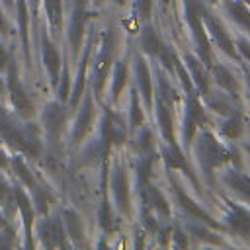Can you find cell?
I'll use <instances>...</instances> for the list:
<instances>
[{"label":"cell","instance_id":"cell-29","mask_svg":"<svg viewBox=\"0 0 250 250\" xmlns=\"http://www.w3.org/2000/svg\"><path fill=\"white\" fill-rule=\"evenodd\" d=\"M223 133H225L227 137H230V139H236V137L242 133V117H240L238 113H232V115L225 121Z\"/></svg>","mask_w":250,"mask_h":250},{"label":"cell","instance_id":"cell-55","mask_svg":"<svg viewBox=\"0 0 250 250\" xmlns=\"http://www.w3.org/2000/svg\"><path fill=\"white\" fill-rule=\"evenodd\" d=\"M162 2H166V0H162Z\"/></svg>","mask_w":250,"mask_h":250},{"label":"cell","instance_id":"cell-19","mask_svg":"<svg viewBox=\"0 0 250 250\" xmlns=\"http://www.w3.org/2000/svg\"><path fill=\"white\" fill-rule=\"evenodd\" d=\"M186 66L189 68V74H191L195 86L199 88V92L201 94H209V76H207L205 68L201 66V62L197 59H193L191 55H188L186 57Z\"/></svg>","mask_w":250,"mask_h":250},{"label":"cell","instance_id":"cell-9","mask_svg":"<svg viewBox=\"0 0 250 250\" xmlns=\"http://www.w3.org/2000/svg\"><path fill=\"white\" fill-rule=\"evenodd\" d=\"M125 137H127V129L123 121L111 109H105L104 121H102V139L107 141L109 145H121Z\"/></svg>","mask_w":250,"mask_h":250},{"label":"cell","instance_id":"cell-42","mask_svg":"<svg viewBox=\"0 0 250 250\" xmlns=\"http://www.w3.org/2000/svg\"><path fill=\"white\" fill-rule=\"evenodd\" d=\"M209 104H211V107H215L217 111H229L230 107H229V104L225 102V100H221V98H209Z\"/></svg>","mask_w":250,"mask_h":250},{"label":"cell","instance_id":"cell-14","mask_svg":"<svg viewBox=\"0 0 250 250\" xmlns=\"http://www.w3.org/2000/svg\"><path fill=\"white\" fill-rule=\"evenodd\" d=\"M92 119H94V104H92V98L86 96L84 105L78 111V117H76V123H74V131H72V141L74 143H80L86 137V133H88V129L92 125Z\"/></svg>","mask_w":250,"mask_h":250},{"label":"cell","instance_id":"cell-11","mask_svg":"<svg viewBox=\"0 0 250 250\" xmlns=\"http://www.w3.org/2000/svg\"><path fill=\"white\" fill-rule=\"evenodd\" d=\"M39 236H41L43 246H47V248H55V246L64 248V246H66L62 221H61L59 217H55V219H51V221H43V223L39 225Z\"/></svg>","mask_w":250,"mask_h":250},{"label":"cell","instance_id":"cell-10","mask_svg":"<svg viewBox=\"0 0 250 250\" xmlns=\"http://www.w3.org/2000/svg\"><path fill=\"white\" fill-rule=\"evenodd\" d=\"M201 20H203V23L209 27V31H211V37L215 39V43L229 55V57H232V59H236V51H234V47H232V41H230V37L227 35V31H225V27L201 6Z\"/></svg>","mask_w":250,"mask_h":250},{"label":"cell","instance_id":"cell-46","mask_svg":"<svg viewBox=\"0 0 250 250\" xmlns=\"http://www.w3.org/2000/svg\"><path fill=\"white\" fill-rule=\"evenodd\" d=\"M4 166H8V156H6V152L0 148V168H4Z\"/></svg>","mask_w":250,"mask_h":250},{"label":"cell","instance_id":"cell-15","mask_svg":"<svg viewBox=\"0 0 250 250\" xmlns=\"http://www.w3.org/2000/svg\"><path fill=\"white\" fill-rule=\"evenodd\" d=\"M174 193H176V197H178V201H180V205L193 217V219H199L201 223H205V225H211V227H215V229H219V225L211 219V215L205 211V209H201L197 203H193V199H189L188 195H186V191L184 189H180V186H176L174 184Z\"/></svg>","mask_w":250,"mask_h":250},{"label":"cell","instance_id":"cell-31","mask_svg":"<svg viewBox=\"0 0 250 250\" xmlns=\"http://www.w3.org/2000/svg\"><path fill=\"white\" fill-rule=\"evenodd\" d=\"M137 148L141 152V156L145 154H154V143H152V133L148 129H143L139 139H137Z\"/></svg>","mask_w":250,"mask_h":250},{"label":"cell","instance_id":"cell-28","mask_svg":"<svg viewBox=\"0 0 250 250\" xmlns=\"http://www.w3.org/2000/svg\"><path fill=\"white\" fill-rule=\"evenodd\" d=\"M125 80H127V64L123 61H117L113 70V100H117L119 92L125 86Z\"/></svg>","mask_w":250,"mask_h":250},{"label":"cell","instance_id":"cell-23","mask_svg":"<svg viewBox=\"0 0 250 250\" xmlns=\"http://www.w3.org/2000/svg\"><path fill=\"white\" fill-rule=\"evenodd\" d=\"M141 47L148 55H158L162 51L164 43L160 41V37L156 35V31L150 25H146V27H143V33H141Z\"/></svg>","mask_w":250,"mask_h":250},{"label":"cell","instance_id":"cell-25","mask_svg":"<svg viewBox=\"0 0 250 250\" xmlns=\"http://www.w3.org/2000/svg\"><path fill=\"white\" fill-rule=\"evenodd\" d=\"M90 47H92V37L88 39V47H86V53L82 57V62H80V68H78V76H76V86H74V92H72V100H70V107H76L78 105V100L84 92V70H86V62H88V55H90Z\"/></svg>","mask_w":250,"mask_h":250},{"label":"cell","instance_id":"cell-24","mask_svg":"<svg viewBox=\"0 0 250 250\" xmlns=\"http://www.w3.org/2000/svg\"><path fill=\"white\" fill-rule=\"evenodd\" d=\"M62 225L66 227L68 236H72L74 242H80L82 238V219L78 217V213L74 209H64L62 211Z\"/></svg>","mask_w":250,"mask_h":250},{"label":"cell","instance_id":"cell-35","mask_svg":"<svg viewBox=\"0 0 250 250\" xmlns=\"http://www.w3.org/2000/svg\"><path fill=\"white\" fill-rule=\"evenodd\" d=\"M158 94L166 104H174L176 102V90L170 86V82L162 76H158Z\"/></svg>","mask_w":250,"mask_h":250},{"label":"cell","instance_id":"cell-22","mask_svg":"<svg viewBox=\"0 0 250 250\" xmlns=\"http://www.w3.org/2000/svg\"><path fill=\"white\" fill-rule=\"evenodd\" d=\"M137 78H139V90L145 98V102L150 105L152 102V84H150V72H148V66L145 64V61L139 57L137 59Z\"/></svg>","mask_w":250,"mask_h":250},{"label":"cell","instance_id":"cell-6","mask_svg":"<svg viewBox=\"0 0 250 250\" xmlns=\"http://www.w3.org/2000/svg\"><path fill=\"white\" fill-rule=\"evenodd\" d=\"M109 188L115 199L117 209L123 215H129V184H127V176H125V168L121 164H115L111 170V178H109Z\"/></svg>","mask_w":250,"mask_h":250},{"label":"cell","instance_id":"cell-33","mask_svg":"<svg viewBox=\"0 0 250 250\" xmlns=\"http://www.w3.org/2000/svg\"><path fill=\"white\" fill-rule=\"evenodd\" d=\"M12 166H14V170H16V174L20 176V180H23V184L27 186V188H31L35 182H33V178H31V172L27 170V166L23 164V160L20 158V156H16L14 160H12Z\"/></svg>","mask_w":250,"mask_h":250},{"label":"cell","instance_id":"cell-17","mask_svg":"<svg viewBox=\"0 0 250 250\" xmlns=\"http://www.w3.org/2000/svg\"><path fill=\"white\" fill-rule=\"evenodd\" d=\"M14 197L18 201V207L21 211V217H23V225H25V234H27V248L33 246L31 242V225H33V207L27 199V195L23 193L21 188H14Z\"/></svg>","mask_w":250,"mask_h":250},{"label":"cell","instance_id":"cell-48","mask_svg":"<svg viewBox=\"0 0 250 250\" xmlns=\"http://www.w3.org/2000/svg\"><path fill=\"white\" fill-rule=\"evenodd\" d=\"M31 8H33V10H37V0H31Z\"/></svg>","mask_w":250,"mask_h":250},{"label":"cell","instance_id":"cell-38","mask_svg":"<svg viewBox=\"0 0 250 250\" xmlns=\"http://www.w3.org/2000/svg\"><path fill=\"white\" fill-rule=\"evenodd\" d=\"M137 12L141 20H148L152 12V0H137Z\"/></svg>","mask_w":250,"mask_h":250},{"label":"cell","instance_id":"cell-7","mask_svg":"<svg viewBox=\"0 0 250 250\" xmlns=\"http://www.w3.org/2000/svg\"><path fill=\"white\" fill-rule=\"evenodd\" d=\"M84 29H86V0H74V10L70 16V29H68L70 47L74 53H78L80 49Z\"/></svg>","mask_w":250,"mask_h":250},{"label":"cell","instance_id":"cell-5","mask_svg":"<svg viewBox=\"0 0 250 250\" xmlns=\"http://www.w3.org/2000/svg\"><path fill=\"white\" fill-rule=\"evenodd\" d=\"M205 121L201 104L195 96V92H188V102H186V119H184V143L189 145L191 139L195 137V129Z\"/></svg>","mask_w":250,"mask_h":250},{"label":"cell","instance_id":"cell-12","mask_svg":"<svg viewBox=\"0 0 250 250\" xmlns=\"http://www.w3.org/2000/svg\"><path fill=\"white\" fill-rule=\"evenodd\" d=\"M41 53H43V62L45 68L49 72L51 84L57 86L59 84V68H61V55L57 51V47L51 43V39L47 37V33L41 35Z\"/></svg>","mask_w":250,"mask_h":250},{"label":"cell","instance_id":"cell-26","mask_svg":"<svg viewBox=\"0 0 250 250\" xmlns=\"http://www.w3.org/2000/svg\"><path fill=\"white\" fill-rule=\"evenodd\" d=\"M213 74H215L217 82H219L230 96H236V94H238V84H236V80L232 78V74H230L225 66H221V64H213Z\"/></svg>","mask_w":250,"mask_h":250},{"label":"cell","instance_id":"cell-27","mask_svg":"<svg viewBox=\"0 0 250 250\" xmlns=\"http://www.w3.org/2000/svg\"><path fill=\"white\" fill-rule=\"evenodd\" d=\"M225 6H227V10H229V14L232 16L234 21H238L242 27L250 29V12H248L242 4H238V2H234V0H227Z\"/></svg>","mask_w":250,"mask_h":250},{"label":"cell","instance_id":"cell-4","mask_svg":"<svg viewBox=\"0 0 250 250\" xmlns=\"http://www.w3.org/2000/svg\"><path fill=\"white\" fill-rule=\"evenodd\" d=\"M8 92H10V98H12V104H14L16 111L21 117H31L33 115V104H31L29 96L25 94L23 86L20 84L18 66L12 59H8Z\"/></svg>","mask_w":250,"mask_h":250},{"label":"cell","instance_id":"cell-45","mask_svg":"<svg viewBox=\"0 0 250 250\" xmlns=\"http://www.w3.org/2000/svg\"><path fill=\"white\" fill-rule=\"evenodd\" d=\"M176 244H180V246H188V240L184 238L182 232H176Z\"/></svg>","mask_w":250,"mask_h":250},{"label":"cell","instance_id":"cell-1","mask_svg":"<svg viewBox=\"0 0 250 250\" xmlns=\"http://www.w3.org/2000/svg\"><path fill=\"white\" fill-rule=\"evenodd\" d=\"M195 152H197V160H199V164H201V168H203L205 174H209L213 168H217V166L229 162V160L234 156L232 150H229L227 146L219 145L217 139H215L211 133H207V131H203V133L197 137Z\"/></svg>","mask_w":250,"mask_h":250},{"label":"cell","instance_id":"cell-34","mask_svg":"<svg viewBox=\"0 0 250 250\" xmlns=\"http://www.w3.org/2000/svg\"><path fill=\"white\" fill-rule=\"evenodd\" d=\"M100 225L105 230H113L115 229V219H113V213H111V207H109L107 201H104L102 207H100Z\"/></svg>","mask_w":250,"mask_h":250},{"label":"cell","instance_id":"cell-8","mask_svg":"<svg viewBox=\"0 0 250 250\" xmlns=\"http://www.w3.org/2000/svg\"><path fill=\"white\" fill-rule=\"evenodd\" d=\"M64 109L51 102L47 104L45 111H43V125L47 129V137H49V143H59V137H61V131H62V125H64Z\"/></svg>","mask_w":250,"mask_h":250},{"label":"cell","instance_id":"cell-56","mask_svg":"<svg viewBox=\"0 0 250 250\" xmlns=\"http://www.w3.org/2000/svg\"><path fill=\"white\" fill-rule=\"evenodd\" d=\"M119 2H123V0H119Z\"/></svg>","mask_w":250,"mask_h":250},{"label":"cell","instance_id":"cell-51","mask_svg":"<svg viewBox=\"0 0 250 250\" xmlns=\"http://www.w3.org/2000/svg\"><path fill=\"white\" fill-rule=\"evenodd\" d=\"M6 4H12V0H6Z\"/></svg>","mask_w":250,"mask_h":250},{"label":"cell","instance_id":"cell-13","mask_svg":"<svg viewBox=\"0 0 250 250\" xmlns=\"http://www.w3.org/2000/svg\"><path fill=\"white\" fill-rule=\"evenodd\" d=\"M229 207H230V213L227 215V223L230 230H234L240 236H250V213L232 201H229Z\"/></svg>","mask_w":250,"mask_h":250},{"label":"cell","instance_id":"cell-53","mask_svg":"<svg viewBox=\"0 0 250 250\" xmlns=\"http://www.w3.org/2000/svg\"><path fill=\"white\" fill-rule=\"evenodd\" d=\"M244 2H246V4H250V0H244Z\"/></svg>","mask_w":250,"mask_h":250},{"label":"cell","instance_id":"cell-39","mask_svg":"<svg viewBox=\"0 0 250 250\" xmlns=\"http://www.w3.org/2000/svg\"><path fill=\"white\" fill-rule=\"evenodd\" d=\"M174 68H176V72H178V74H180V78H182L184 90H186V92H191V90H193V86H191V82H189V78H188V72L184 70V66L180 64V61H178V59H174Z\"/></svg>","mask_w":250,"mask_h":250},{"label":"cell","instance_id":"cell-37","mask_svg":"<svg viewBox=\"0 0 250 250\" xmlns=\"http://www.w3.org/2000/svg\"><path fill=\"white\" fill-rule=\"evenodd\" d=\"M33 189H35V201H37V209H39V213H45L47 211V193H45V189L43 188H39V186H31Z\"/></svg>","mask_w":250,"mask_h":250},{"label":"cell","instance_id":"cell-18","mask_svg":"<svg viewBox=\"0 0 250 250\" xmlns=\"http://www.w3.org/2000/svg\"><path fill=\"white\" fill-rule=\"evenodd\" d=\"M141 188H143V197H145V203L148 205V209H156L160 215L168 217V215H170V207H168V203L164 201L162 193H160L152 184H148V182L141 184Z\"/></svg>","mask_w":250,"mask_h":250},{"label":"cell","instance_id":"cell-47","mask_svg":"<svg viewBox=\"0 0 250 250\" xmlns=\"http://www.w3.org/2000/svg\"><path fill=\"white\" fill-rule=\"evenodd\" d=\"M0 31H6V20L2 16V12H0Z\"/></svg>","mask_w":250,"mask_h":250},{"label":"cell","instance_id":"cell-40","mask_svg":"<svg viewBox=\"0 0 250 250\" xmlns=\"http://www.w3.org/2000/svg\"><path fill=\"white\" fill-rule=\"evenodd\" d=\"M10 195H12V188L8 186L6 178L0 176V203H10Z\"/></svg>","mask_w":250,"mask_h":250},{"label":"cell","instance_id":"cell-54","mask_svg":"<svg viewBox=\"0 0 250 250\" xmlns=\"http://www.w3.org/2000/svg\"><path fill=\"white\" fill-rule=\"evenodd\" d=\"M207 2H217V0H207Z\"/></svg>","mask_w":250,"mask_h":250},{"label":"cell","instance_id":"cell-30","mask_svg":"<svg viewBox=\"0 0 250 250\" xmlns=\"http://www.w3.org/2000/svg\"><path fill=\"white\" fill-rule=\"evenodd\" d=\"M18 18H20V35L23 41V49H25V57L29 59V51H27V14H25V2L18 0Z\"/></svg>","mask_w":250,"mask_h":250},{"label":"cell","instance_id":"cell-36","mask_svg":"<svg viewBox=\"0 0 250 250\" xmlns=\"http://www.w3.org/2000/svg\"><path fill=\"white\" fill-rule=\"evenodd\" d=\"M129 119H131V127L133 129L143 123V111L139 107V96H137V92H131V115H129Z\"/></svg>","mask_w":250,"mask_h":250},{"label":"cell","instance_id":"cell-32","mask_svg":"<svg viewBox=\"0 0 250 250\" xmlns=\"http://www.w3.org/2000/svg\"><path fill=\"white\" fill-rule=\"evenodd\" d=\"M45 6H47V14H49L53 25L61 27V21H62V6H61V0H45Z\"/></svg>","mask_w":250,"mask_h":250},{"label":"cell","instance_id":"cell-43","mask_svg":"<svg viewBox=\"0 0 250 250\" xmlns=\"http://www.w3.org/2000/svg\"><path fill=\"white\" fill-rule=\"evenodd\" d=\"M238 49H240V53L250 61V43H248L246 39H238Z\"/></svg>","mask_w":250,"mask_h":250},{"label":"cell","instance_id":"cell-3","mask_svg":"<svg viewBox=\"0 0 250 250\" xmlns=\"http://www.w3.org/2000/svg\"><path fill=\"white\" fill-rule=\"evenodd\" d=\"M115 43H117L115 31L113 29H107V33L104 37V43H102V49H100V55H98L96 64H94V92H96V96H100L102 86H104V80L107 76L111 59H113V51H115Z\"/></svg>","mask_w":250,"mask_h":250},{"label":"cell","instance_id":"cell-20","mask_svg":"<svg viewBox=\"0 0 250 250\" xmlns=\"http://www.w3.org/2000/svg\"><path fill=\"white\" fill-rule=\"evenodd\" d=\"M164 160H166V164H168L170 168L184 170V172L193 180V176H191V170H189V164H188L186 156L180 152V148H178L174 143H168V146L164 148ZM193 182H195V180H193Z\"/></svg>","mask_w":250,"mask_h":250},{"label":"cell","instance_id":"cell-49","mask_svg":"<svg viewBox=\"0 0 250 250\" xmlns=\"http://www.w3.org/2000/svg\"><path fill=\"white\" fill-rule=\"evenodd\" d=\"M4 90V82H2V78H0V92Z\"/></svg>","mask_w":250,"mask_h":250},{"label":"cell","instance_id":"cell-44","mask_svg":"<svg viewBox=\"0 0 250 250\" xmlns=\"http://www.w3.org/2000/svg\"><path fill=\"white\" fill-rule=\"evenodd\" d=\"M6 62H8V53H6V49L0 45V68H6Z\"/></svg>","mask_w":250,"mask_h":250},{"label":"cell","instance_id":"cell-52","mask_svg":"<svg viewBox=\"0 0 250 250\" xmlns=\"http://www.w3.org/2000/svg\"><path fill=\"white\" fill-rule=\"evenodd\" d=\"M248 88H250V76H248Z\"/></svg>","mask_w":250,"mask_h":250},{"label":"cell","instance_id":"cell-16","mask_svg":"<svg viewBox=\"0 0 250 250\" xmlns=\"http://www.w3.org/2000/svg\"><path fill=\"white\" fill-rule=\"evenodd\" d=\"M223 182H225L234 193H238L244 201L250 203V178H248V176H244V174H240V172H236V170H227L225 176H223Z\"/></svg>","mask_w":250,"mask_h":250},{"label":"cell","instance_id":"cell-2","mask_svg":"<svg viewBox=\"0 0 250 250\" xmlns=\"http://www.w3.org/2000/svg\"><path fill=\"white\" fill-rule=\"evenodd\" d=\"M184 8H186V18L191 27L201 62H205L207 66H213V55H211L209 39H207V33L203 29V20H201V4L197 0H184Z\"/></svg>","mask_w":250,"mask_h":250},{"label":"cell","instance_id":"cell-41","mask_svg":"<svg viewBox=\"0 0 250 250\" xmlns=\"http://www.w3.org/2000/svg\"><path fill=\"white\" fill-rule=\"evenodd\" d=\"M68 82H70V78H68V72H66V68L62 70V76H61V88H59V98L64 102L66 100V96H68Z\"/></svg>","mask_w":250,"mask_h":250},{"label":"cell","instance_id":"cell-21","mask_svg":"<svg viewBox=\"0 0 250 250\" xmlns=\"http://www.w3.org/2000/svg\"><path fill=\"white\" fill-rule=\"evenodd\" d=\"M156 109H158V125H160V131L164 135V139L168 143H174V129H172V115H170V109H168V104L158 98L156 102Z\"/></svg>","mask_w":250,"mask_h":250},{"label":"cell","instance_id":"cell-50","mask_svg":"<svg viewBox=\"0 0 250 250\" xmlns=\"http://www.w3.org/2000/svg\"><path fill=\"white\" fill-rule=\"evenodd\" d=\"M94 2H96V4H100V2H102V0H94Z\"/></svg>","mask_w":250,"mask_h":250}]
</instances>
